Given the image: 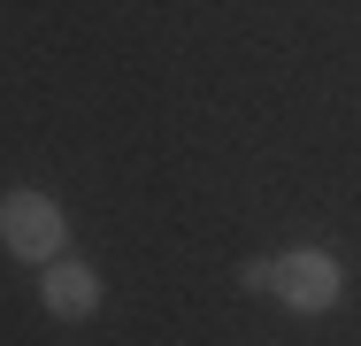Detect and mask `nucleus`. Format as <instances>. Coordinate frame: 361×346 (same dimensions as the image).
I'll use <instances>...</instances> for the list:
<instances>
[{"label": "nucleus", "instance_id": "nucleus-4", "mask_svg": "<svg viewBox=\"0 0 361 346\" xmlns=\"http://www.w3.org/2000/svg\"><path fill=\"white\" fill-rule=\"evenodd\" d=\"M238 285H246V292H269V285H277V262H246Z\"/></svg>", "mask_w": 361, "mask_h": 346}, {"label": "nucleus", "instance_id": "nucleus-1", "mask_svg": "<svg viewBox=\"0 0 361 346\" xmlns=\"http://www.w3.org/2000/svg\"><path fill=\"white\" fill-rule=\"evenodd\" d=\"M0 246L16 254V262H62V246H70V215L47 201V193H8L0 201Z\"/></svg>", "mask_w": 361, "mask_h": 346}, {"label": "nucleus", "instance_id": "nucleus-3", "mask_svg": "<svg viewBox=\"0 0 361 346\" xmlns=\"http://www.w3.org/2000/svg\"><path fill=\"white\" fill-rule=\"evenodd\" d=\"M39 300H47V316H62V323H85L92 308H100V270L92 262H47V285H39Z\"/></svg>", "mask_w": 361, "mask_h": 346}, {"label": "nucleus", "instance_id": "nucleus-2", "mask_svg": "<svg viewBox=\"0 0 361 346\" xmlns=\"http://www.w3.org/2000/svg\"><path fill=\"white\" fill-rule=\"evenodd\" d=\"M269 292L285 300L292 316H331L338 292H346V270H338V254H323V246H292V254H277V285H269Z\"/></svg>", "mask_w": 361, "mask_h": 346}]
</instances>
